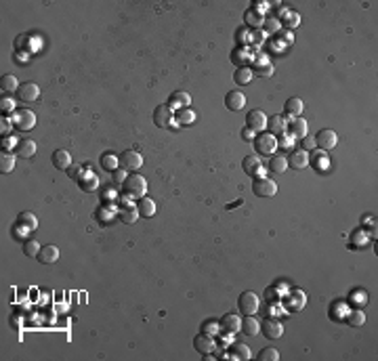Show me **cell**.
<instances>
[{"instance_id":"48","label":"cell","mask_w":378,"mask_h":361,"mask_svg":"<svg viewBox=\"0 0 378 361\" xmlns=\"http://www.w3.org/2000/svg\"><path fill=\"white\" fill-rule=\"evenodd\" d=\"M0 109H3L5 114L15 112V101L13 99H3V101H0Z\"/></svg>"},{"instance_id":"4","label":"cell","mask_w":378,"mask_h":361,"mask_svg":"<svg viewBox=\"0 0 378 361\" xmlns=\"http://www.w3.org/2000/svg\"><path fill=\"white\" fill-rule=\"evenodd\" d=\"M13 126L21 133H28L36 126V114L32 109H19V112H13Z\"/></svg>"},{"instance_id":"21","label":"cell","mask_w":378,"mask_h":361,"mask_svg":"<svg viewBox=\"0 0 378 361\" xmlns=\"http://www.w3.org/2000/svg\"><path fill=\"white\" fill-rule=\"evenodd\" d=\"M78 185H80V189H82V191L93 193L97 187H99V179H97V174H95V172L84 170V174L78 179Z\"/></svg>"},{"instance_id":"26","label":"cell","mask_w":378,"mask_h":361,"mask_svg":"<svg viewBox=\"0 0 378 361\" xmlns=\"http://www.w3.org/2000/svg\"><path fill=\"white\" fill-rule=\"evenodd\" d=\"M279 19H282V24L286 30H294L298 24H300V17L296 11H288V9H282V13H279Z\"/></svg>"},{"instance_id":"50","label":"cell","mask_w":378,"mask_h":361,"mask_svg":"<svg viewBox=\"0 0 378 361\" xmlns=\"http://www.w3.org/2000/svg\"><path fill=\"white\" fill-rule=\"evenodd\" d=\"M349 300H351V302H357V300H359V304H363V302H365V294H363V292H357V290H353Z\"/></svg>"},{"instance_id":"33","label":"cell","mask_w":378,"mask_h":361,"mask_svg":"<svg viewBox=\"0 0 378 361\" xmlns=\"http://www.w3.org/2000/svg\"><path fill=\"white\" fill-rule=\"evenodd\" d=\"M19 82H17V78L13 74H7V76H3L0 78V89H3V93H15V91H19Z\"/></svg>"},{"instance_id":"22","label":"cell","mask_w":378,"mask_h":361,"mask_svg":"<svg viewBox=\"0 0 378 361\" xmlns=\"http://www.w3.org/2000/svg\"><path fill=\"white\" fill-rule=\"evenodd\" d=\"M15 156L17 158H24V160L34 158L36 156V143H34V141H30V139L21 141V143H17V147H15Z\"/></svg>"},{"instance_id":"29","label":"cell","mask_w":378,"mask_h":361,"mask_svg":"<svg viewBox=\"0 0 378 361\" xmlns=\"http://www.w3.org/2000/svg\"><path fill=\"white\" fill-rule=\"evenodd\" d=\"M175 120H177V126H187L196 120V112H193L191 107H181L175 114Z\"/></svg>"},{"instance_id":"27","label":"cell","mask_w":378,"mask_h":361,"mask_svg":"<svg viewBox=\"0 0 378 361\" xmlns=\"http://www.w3.org/2000/svg\"><path fill=\"white\" fill-rule=\"evenodd\" d=\"M118 218H120L122 223H126V225H133L137 218H139V210H137V206H122L120 208V212H118Z\"/></svg>"},{"instance_id":"18","label":"cell","mask_w":378,"mask_h":361,"mask_svg":"<svg viewBox=\"0 0 378 361\" xmlns=\"http://www.w3.org/2000/svg\"><path fill=\"white\" fill-rule=\"evenodd\" d=\"M261 332L269 338V340H273V338H279V336L284 334V327H282V323L275 321V319H265L261 323Z\"/></svg>"},{"instance_id":"24","label":"cell","mask_w":378,"mask_h":361,"mask_svg":"<svg viewBox=\"0 0 378 361\" xmlns=\"http://www.w3.org/2000/svg\"><path fill=\"white\" fill-rule=\"evenodd\" d=\"M302 107H305L302 99H298V97H290V99L284 103V112H286L288 118H298L302 114Z\"/></svg>"},{"instance_id":"52","label":"cell","mask_w":378,"mask_h":361,"mask_svg":"<svg viewBox=\"0 0 378 361\" xmlns=\"http://www.w3.org/2000/svg\"><path fill=\"white\" fill-rule=\"evenodd\" d=\"M13 231H15V235H17V237H26L28 233H32V231H30V229H26V227H21L19 223L15 225V229H13Z\"/></svg>"},{"instance_id":"42","label":"cell","mask_w":378,"mask_h":361,"mask_svg":"<svg viewBox=\"0 0 378 361\" xmlns=\"http://www.w3.org/2000/svg\"><path fill=\"white\" fill-rule=\"evenodd\" d=\"M292 145H294V137L290 135L288 130H286V133L279 135V139H277V147H279V149H290Z\"/></svg>"},{"instance_id":"54","label":"cell","mask_w":378,"mask_h":361,"mask_svg":"<svg viewBox=\"0 0 378 361\" xmlns=\"http://www.w3.org/2000/svg\"><path fill=\"white\" fill-rule=\"evenodd\" d=\"M252 137H256V135L252 133V130H248V128H246V130H244V139H252Z\"/></svg>"},{"instance_id":"49","label":"cell","mask_w":378,"mask_h":361,"mask_svg":"<svg viewBox=\"0 0 378 361\" xmlns=\"http://www.w3.org/2000/svg\"><path fill=\"white\" fill-rule=\"evenodd\" d=\"M11 126H13V120H9V118H3V120H0V128H3V137H9V133H11Z\"/></svg>"},{"instance_id":"30","label":"cell","mask_w":378,"mask_h":361,"mask_svg":"<svg viewBox=\"0 0 378 361\" xmlns=\"http://www.w3.org/2000/svg\"><path fill=\"white\" fill-rule=\"evenodd\" d=\"M263 21H265V17H263L261 13H256L254 9H248L246 13H244V24H246L248 28H252V30L261 28V26H263Z\"/></svg>"},{"instance_id":"13","label":"cell","mask_w":378,"mask_h":361,"mask_svg":"<svg viewBox=\"0 0 378 361\" xmlns=\"http://www.w3.org/2000/svg\"><path fill=\"white\" fill-rule=\"evenodd\" d=\"M288 166H292L296 170H302V168H307L309 166V154H307V149H292L290 151V160H288Z\"/></svg>"},{"instance_id":"53","label":"cell","mask_w":378,"mask_h":361,"mask_svg":"<svg viewBox=\"0 0 378 361\" xmlns=\"http://www.w3.org/2000/svg\"><path fill=\"white\" fill-rule=\"evenodd\" d=\"M250 42H256V45H261V42H263V32H252Z\"/></svg>"},{"instance_id":"6","label":"cell","mask_w":378,"mask_h":361,"mask_svg":"<svg viewBox=\"0 0 378 361\" xmlns=\"http://www.w3.org/2000/svg\"><path fill=\"white\" fill-rule=\"evenodd\" d=\"M252 191L258 198H273L277 193V183L267 179V177H258L254 183H252Z\"/></svg>"},{"instance_id":"45","label":"cell","mask_w":378,"mask_h":361,"mask_svg":"<svg viewBox=\"0 0 378 361\" xmlns=\"http://www.w3.org/2000/svg\"><path fill=\"white\" fill-rule=\"evenodd\" d=\"M263 30L269 32V34H277V32H279V21H277V19H271V17H267V19L263 21Z\"/></svg>"},{"instance_id":"44","label":"cell","mask_w":378,"mask_h":361,"mask_svg":"<svg viewBox=\"0 0 378 361\" xmlns=\"http://www.w3.org/2000/svg\"><path fill=\"white\" fill-rule=\"evenodd\" d=\"M112 214H114V208L112 206H101L99 210H97V218H99L101 223H110L112 221Z\"/></svg>"},{"instance_id":"41","label":"cell","mask_w":378,"mask_h":361,"mask_svg":"<svg viewBox=\"0 0 378 361\" xmlns=\"http://www.w3.org/2000/svg\"><path fill=\"white\" fill-rule=\"evenodd\" d=\"M363 321H365V315H363V311H351V313L347 315V323H349V325H353V327L361 325Z\"/></svg>"},{"instance_id":"9","label":"cell","mask_w":378,"mask_h":361,"mask_svg":"<svg viewBox=\"0 0 378 361\" xmlns=\"http://www.w3.org/2000/svg\"><path fill=\"white\" fill-rule=\"evenodd\" d=\"M219 327H221V334H225V336H235L237 332L242 330V321H240V317H237V315L227 313V315L221 317Z\"/></svg>"},{"instance_id":"25","label":"cell","mask_w":378,"mask_h":361,"mask_svg":"<svg viewBox=\"0 0 378 361\" xmlns=\"http://www.w3.org/2000/svg\"><path fill=\"white\" fill-rule=\"evenodd\" d=\"M137 210H139V216H145V218H151L156 214V202L151 198H141L137 200Z\"/></svg>"},{"instance_id":"31","label":"cell","mask_w":378,"mask_h":361,"mask_svg":"<svg viewBox=\"0 0 378 361\" xmlns=\"http://www.w3.org/2000/svg\"><path fill=\"white\" fill-rule=\"evenodd\" d=\"M191 103V97H189V93H185V91H175L170 95V107L175 109V107H187Z\"/></svg>"},{"instance_id":"51","label":"cell","mask_w":378,"mask_h":361,"mask_svg":"<svg viewBox=\"0 0 378 361\" xmlns=\"http://www.w3.org/2000/svg\"><path fill=\"white\" fill-rule=\"evenodd\" d=\"M3 151H9V149H13V147H17V143H15V139H11V137H3Z\"/></svg>"},{"instance_id":"23","label":"cell","mask_w":378,"mask_h":361,"mask_svg":"<svg viewBox=\"0 0 378 361\" xmlns=\"http://www.w3.org/2000/svg\"><path fill=\"white\" fill-rule=\"evenodd\" d=\"M242 166H244V172L250 174V177H254V179H256V174H263L261 160H258L256 156H246L244 162H242Z\"/></svg>"},{"instance_id":"14","label":"cell","mask_w":378,"mask_h":361,"mask_svg":"<svg viewBox=\"0 0 378 361\" xmlns=\"http://www.w3.org/2000/svg\"><path fill=\"white\" fill-rule=\"evenodd\" d=\"M193 348H196L198 353H202V355L212 353V351H214V340H212V336L206 334V332L198 334L196 338H193Z\"/></svg>"},{"instance_id":"47","label":"cell","mask_w":378,"mask_h":361,"mask_svg":"<svg viewBox=\"0 0 378 361\" xmlns=\"http://www.w3.org/2000/svg\"><path fill=\"white\" fill-rule=\"evenodd\" d=\"M126 177H128V174H126V170L120 166V168H116L114 172H112V181L116 183V185H122L124 181H126Z\"/></svg>"},{"instance_id":"46","label":"cell","mask_w":378,"mask_h":361,"mask_svg":"<svg viewBox=\"0 0 378 361\" xmlns=\"http://www.w3.org/2000/svg\"><path fill=\"white\" fill-rule=\"evenodd\" d=\"M202 332H206V334H210V336L219 334V332H221L219 321H204V323H202Z\"/></svg>"},{"instance_id":"16","label":"cell","mask_w":378,"mask_h":361,"mask_svg":"<svg viewBox=\"0 0 378 361\" xmlns=\"http://www.w3.org/2000/svg\"><path fill=\"white\" fill-rule=\"evenodd\" d=\"M252 74L261 76V78H269V76H273V63L269 61L265 55H258V57L254 59V70Z\"/></svg>"},{"instance_id":"8","label":"cell","mask_w":378,"mask_h":361,"mask_svg":"<svg viewBox=\"0 0 378 361\" xmlns=\"http://www.w3.org/2000/svg\"><path fill=\"white\" fill-rule=\"evenodd\" d=\"M315 147L317 149H323V151H330V149H334L336 147V143H338V135L334 133L332 128H323V130H319V133L315 135Z\"/></svg>"},{"instance_id":"40","label":"cell","mask_w":378,"mask_h":361,"mask_svg":"<svg viewBox=\"0 0 378 361\" xmlns=\"http://www.w3.org/2000/svg\"><path fill=\"white\" fill-rule=\"evenodd\" d=\"M40 248H42V246L36 242V239H28V242L24 244V252H26V256H30V258H38Z\"/></svg>"},{"instance_id":"11","label":"cell","mask_w":378,"mask_h":361,"mask_svg":"<svg viewBox=\"0 0 378 361\" xmlns=\"http://www.w3.org/2000/svg\"><path fill=\"white\" fill-rule=\"evenodd\" d=\"M309 166L317 172H326L330 168V158L323 149H315L309 154Z\"/></svg>"},{"instance_id":"3","label":"cell","mask_w":378,"mask_h":361,"mask_svg":"<svg viewBox=\"0 0 378 361\" xmlns=\"http://www.w3.org/2000/svg\"><path fill=\"white\" fill-rule=\"evenodd\" d=\"M154 124L158 128H175L177 126L175 112H172L170 105H158L154 109Z\"/></svg>"},{"instance_id":"12","label":"cell","mask_w":378,"mask_h":361,"mask_svg":"<svg viewBox=\"0 0 378 361\" xmlns=\"http://www.w3.org/2000/svg\"><path fill=\"white\" fill-rule=\"evenodd\" d=\"M288 133L292 135L294 139H305L309 135V124L305 118H290L288 120Z\"/></svg>"},{"instance_id":"37","label":"cell","mask_w":378,"mask_h":361,"mask_svg":"<svg viewBox=\"0 0 378 361\" xmlns=\"http://www.w3.org/2000/svg\"><path fill=\"white\" fill-rule=\"evenodd\" d=\"M101 168L107 172H114L116 168H120V160H118L114 154H103L101 156Z\"/></svg>"},{"instance_id":"20","label":"cell","mask_w":378,"mask_h":361,"mask_svg":"<svg viewBox=\"0 0 378 361\" xmlns=\"http://www.w3.org/2000/svg\"><path fill=\"white\" fill-rule=\"evenodd\" d=\"M51 160H53V164H55V168H59V170H70L72 168V156H70V151H66V149L53 151Z\"/></svg>"},{"instance_id":"10","label":"cell","mask_w":378,"mask_h":361,"mask_svg":"<svg viewBox=\"0 0 378 361\" xmlns=\"http://www.w3.org/2000/svg\"><path fill=\"white\" fill-rule=\"evenodd\" d=\"M120 166L124 170L135 172V170H139L143 166V156L139 154V151H135V149H126L122 154V158H120Z\"/></svg>"},{"instance_id":"32","label":"cell","mask_w":378,"mask_h":361,"mask_svg":"<svg viewBox=\"0 0 378 361\" xmlns=\"http://www.w3.org/2000/svg\"><path fill=\"white\" fill-rule=\"evenodd\" d=\"M250 348H248V344H244V342H235V344H231V353H229V357L231 359H242V361H248L250 359Z\"/></svg>"},{"instance_id":"7","label":"cell","mask_w":378,"mask_h":361,"mask_svg":"<svg viewBox=\"0 0 378 361\" xmlns=\"http://www.w3.org/2000/svg\"><path fill=\"white\" fill-rule=\"evenodd\" d=\"M237 307H240V313L242 315H254L261 307V300L254 292H244L240 294V298H237Z\"/></svg>"},{"instance_id":"34","label":"cell","mask_w":378,"mask_h":361,"mask_svg":"<svg viewBox=\"0 0 378 361\" xmlns=\"http://www.w3.org/2000/svg\"><path fill=\"white\" fill-rule=\"evenodd\" d=\"M267 126L273 130L271 135H282V133H286V130H288V122L282 116H273L271 120H267Z\"/></svg>"},{"instance_id":"17","label":"cell","mask_w":378,"mask_h":361,"mask_svg":"<svg viewBox=\"0 0 378 361\" xmlns=\"http://www.w3.org/2000/svg\"><path fill=\"white\" fill-rule=\"evenodd\" d=\"M225 105H227V109H229V112H240V109H244V105H246L244 93H240V91H229V93H227V97H225Z\"/></svg>"},{"instance_id":"38","label":"cell","mask_w":378,"mask_h":361,"mask_svg":"<svg viewBox=\"0 0 378 361\" xmlns=\"http://www.w3.org/2000/svg\"><path fill=\"white\" fill-rule=\"evenodd\" d=\"M252 70L250 68H237L235 70V74H233V80L237 82V84H250L252 82Z\"/></svg>"},{"instance_id":"28","label":"cell","mask_w":378,"mask_h":361,"mask_svg":"<svg viewBox=\"0 0 378 361\" xmlns=\"http://www.w3.org/2000/svg\"><path fill=\"white\" fill-rule=\"evenodd\" d=\"M242 332L246 336H256L258 332H261V323H258L252 315H246L242 319Z\"/></svg>"},{"instance_id":"35","label":"cell","mask_w":378,"mask_h":361,"mask_svg":"<svg viewBox=\"0 0 378 361\" xmlns=\"http://www.w3.org/2000/svg\"><path fill=\"white\" fill-rule=\"evenodd\" d=\"M17 223L21 227L30 229V231H36L38 229V218H36V214H32V212H21L19 218H17Z\"/></svg>"},{"instance_id":"2","label":"cell","mask_w":378,"mask_h":361,"mask_svg":"<svg viewBox=\"0 0 378 361\" xmlns=\"http://www.w3.org/2000/svg\"><path fill=\"white\" fill-rule=\"evenodd\" d=\"M254 147L261 156H273L277 149V137L271 133H258L254 137Z\"/></svg>"},{"instance_id":"19","label":"cell","mask_w":378,"mask_h":361,"mask_svg":"<svg viewBox=\"0 0 378 361\" xmlns=\"http://www.w3.org/2000/svg\"><path fill=\"white\" fill-rule=\"evenodd\" d=\"M57 258H59V248H57V246L49 244V246H42V248H40L38 260L42 262V265H55Z\"/></svg>"},{"instance_id":"43","label":"cell","mask_w":378,"mask_h":361,"mask_svg":"<svg viewBox=\"0 0 378 361\" xmlns=\"http://www.w3.org/2000/svg\"><path fill=\"white\" fill-rule=\"evenodd\" d=\"M277 359H279V353L271 346H267V348H263V351L258 353V361H277Z\"/></svg>"},{"instance_id":"36","label":"cell","mask_w":378,"mask_h":361,"mask_svg":"<svg viewBox=\"0 0 378 361\" xmlns=\"http://www.w3.org/2000/svg\"><path fill=\"white\" fill-rule=\"evenodd\" d=\"M286 168H288V160L284 156H271V160H269V170L275 174H282V172H286Z\"/></svg>"},{"instance_id":"5","label":"cell","mask_w":378,"mask_h":361,"mask_svg":"<svg viewBox=\"0 0 378 361\" xmlns=\"http://www.w3.org/2000/svg\"><path fill=\"white\" fill-rule=\"evenodd\" d=\"M267 120L269 118L265 116V112H261V109H252V112L246 114V128L252 130L254 135H258L267 128Z\"/></svg>"},{"instance_id":"39","label":"cell","mask_w":378,"mask_h":361,"mask_svg":"<svg viewBox=\"0 0 378 361\" xmlns=\"http://www.w3.org/2000/svg\"><path fill=\"white\" fill-rule=\"evenodd\" d=\"M15 168V156L13 154H9V151H3L0 154V172H11Z\"/></svg>"},{"instance_id":"15","label":"cell","mask_w":378,"mask_h":361,"mask_svg":"<svg viewBox=\"0 0 378 361\" xmlns=\"http://www.w3.org/2000/svg\"><path fill=\"white\" fill-rule=\"evenodd\" d=\"M17 95H19L21 101L32 103V101H36L38 97H40V89H38V84H34V82H24V84L19 86Z\"/></svg>"},{"instance_id":"1","label":"cell","mask_w":378,"mask_h":361,"mask_svg":"<svg viewBox=\"0 0 378 361\" xmlns=\"http://www.w3.org/2000/svg\"><path fill=\"white\" fill-rule=\"evenodd\" d=\"M122 191L128 200H141L147 193V181L141 174H128L126 181L122 183Z\"/></svg>"}]
</instances>
